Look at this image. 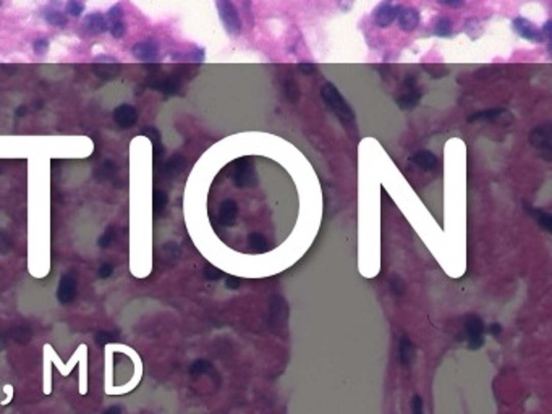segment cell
Returning <instances> with one entry per match:
<instances>
[{
  "label": "cell",
  "instance_id": "obj_48",
  "mask_svg": "<svg viewBox=\"0 0 552 414\" xmlns=\"http://www.w3.org/2000/svg\"><path fill=\"white\" fill-rule=\"evenodd\" d=\"M0 173H2V170H0Z\"/></svg>",
  "mask_w": 552,
  "mask_h": 414
},
{
  "label": "cell",
  "instance_id": "obj_2",
  "mask_svg": "<svg viewBox=\"0 0 552 414\" xmlns=\"http://www.w3.org/2000/svg\"><path fill=\"white\" fill-rule=\"evenodd\" d=\"M219 15H221V20L225 26L227 33L230 34H240L241 31V20L236 7L232 4V0H219Z\"/></svg>",
  "mask_w": 552,
  "mask_h": 414
},
{
  "label": "cell",
  "instance_id": "obj_31",
  "mask_svg": "<svg viewBox=\"0 0 552 414\" xmlns=\"http://www.w3.org/2000/svg\"><path fill=\"white\" fill-rule=\"evenodd\" d=\"M33 50L36 55H46L49 52V39H46V38L36 39L33 44Z\"/></svg>",
  "mask_w": 552,
  "mask_h": 414
},
{
  "label": "cell",
  "instance_id": "obj_21",
  "mask_svg": "<svg viewBox=\"0 0 552 414\" xmlns=\"http://www.w3.org/2000/svg\"><path fill=\"white\" fill-rule=\"evenodd\" d=\"M44 18H46V21L50 26H57V28H65L68 23L67 15H64L58 10H49L47 13H44Z\"/></svg>",
  "mask_w": 552,
  "mask_h": 414
},
{
  "label": "cell",
  "instance_id": "obj_8",
  "mask_svg": "<svg viewBox=\"0 0 552 414\" xmlns=\"http://www.w3.org/2000/svg\"><path fill=\"white\" fill-rule=\"evenodd\" d=\"M131 54L139 61H154L159 57V44H157L156 39L139 41L131 47Z\"/></svg>",
  "mask_w": 552,
  "mask_h": 414
},
{
  "label": "cell",
  "instance_id": "obj_25",
  "mask_svg": "<svg viewBox=\"0 0 552 414\" xmlns=\"http://www.w3.org/2000/svg\"><path fill=\"white\" fill-rule=\"evenodd\" d=\"M84 2L83 0H68L67 5H65V10L70 16H73V18H80V16L84 13Z\"/></svg>",
  "mask_w": 552,
  "mask_h": 414
},
{
  "label": "cell",
  "instance_id": "obj_46",
  "mask_svg": "<svg viewBox=\"0 0 552 414\" xmlns=\"http://www.w3.org/2000/svg\"><path fill=\"white\" fill-rule=\"evenodd\" d=\"M26 112H28V107H24V105H20V107L16 109V117H18V118H21V117L24 115Z\"/></svg>",
  "mask_w": 552,
  "mask_h": 414
},
{
  "label": "cell",
  "instance_id": "obj_47",
  "mask_svg": "<svg viewBox=\"0 0 552 414\" xmlns=\"http://www.w3.org/2000/svg\"><path fill=\"white\" fill-rule=\"evenodd\" d=\"M0 5H2V0H0Z\"/></svg>",
  "mask_w": 552,
  "mask_h": 414
},
{
  "label": "cell",
  "instance_id": "obj_24",
  "mask_svg": "<svg viewBox=\"0 0 552 414\" xmlns=\"http://www.w3.org/2000/svg\"><path fill=\"white\" fill-rule=\"evenodd\" d=\"M167 202H169L167 193L162 191V189H156V191H154L152 204H154V212H156V214H162L164 209L167 207Z\"/></svg>",
  "mask_w": 552,
  "mask_h": 414
},
{
  "label": "cell",
  "instance_id": "obj_27",
  "mask_svg": "<svg viewBox=\"0 0 552 414\" xmlns=\"http://www.w3.org/2000/svg\"><path fill=\"white\" fill-rule=\"evenodd\" d=\"M211 363L206 359H198L195 361V363L191 364L190 367V374L191 375H201V374H206L207 371H211Z\"/></svg>",
  "mask_w": 552,
  "mask_h": 414
},
{
  "label": "cell",
  "instance_id": "obj_41",
  "mask_svg": "<svg viewBox=\"0 0 552 414\" xmlns=\"http://www.w3.org/2000/svg\"><path fill=\"white\" fill-rule=\"evenodd\" d=\"M240 285H241L240 278H236V277H229V278H227V288H230V290H236Z\"/></svg>",
  "mask_w": 552,
  "mask_h": 414
},
{
  "label": "cell",
  "instance_id": "obj_22",
  "mask_svg": "<svg viewBox=\"0 0 552 414\" xmlns=\"http://www.w3.org/2000/svg\"><path fill=\"white\" fill-rule=\"evenodd\" d=\"M452 31H453L452 20L445 18V16H442V18H439V20L436 21V24H434V33H436V36H439V38H447V36H450Z\"/></svg>",
  "mask_w": 552,
  "mask_h": 414
},
{
  "label": "cell",
  "instance_id": "obj_15",
  "mask_svg": "<svg viewBox=\"0 0 552 414\" xmlns=\"http://www.w3.org/2000/svg\"><path fill=\"white\" fill-rule=\"evenodd\" d=\"M411 162L426 172H433L437 167V157L431 151L423 149V151H418L413 157H411Z\"/></svg>",
  "mask_w": 552,
  "mask_h": 414
},
{
  "label": "cell",
  "instance_id": "obj_39",
  "mask_svg": "<svg viewBox=\"0 0 552 414\" xmlns=\"http://www.w3.org/2000/svg\"><path fill=\"white\" fill-rule=\"evenodd\" d=\"M94 63H117V60L109 55H99L94 58Z\"/></svg>",
  "mask_w": 552,
  "mask_h": 414
},
{
  "label": "cell",
  "instance_id": "obj_42",
  "mask_svg": "<svg viewBox=\"0 0 552 414\" xmlns=\"http://www.w3.org/2000/svg\"><path fill=\"white\" fill-rule=\"evenodd\" d=\"M487 330H489V333H490V335L497 337V335H501V332H502V327H501V324H490Z\"/></svg>",
  "mask_w": 552,
  "mask_h": 414
},
{
  "label": "cell",
  "instance_id": "obj_6",
  "mask_svg": "<svg viewBox=\"0 0 552 414\" xmlns=\"http://www.w3.org/2000/svg\"><path fill=\"white\" fill-rule=\"evenodd\" d=\"M513 29L516 31V34H518L520 38L523 39H528L531 42H544V36H542V31L538 28L536 24H534L533 21L523 18V16H518V18H515L513 23Z\"/></svg>",
  "mask_w": 552,
  "mask_h": 414
},
{
  "label": "cell",
  "instance_id": "obj_26",
  "mask_svg": "<svg viewBox=\"0 0 552 414\" xmlns=\"http://www.w3.org/2000/svg\"><path fill=\"white\" fill-rule=\"evenodd\" d=\"M248 243L251 246V249H255L258 252H262L267 249V240L264 236H262L261 233H251L250 238H248Z\"/></svg>",
  "mask_w": 552,
  "mask_h": 414
},
{
  "label": "cell",
  "instance_id": "obj_34",
  "mask_svg": "<svg viewBox=\"0 0 552 414\" xmlns=\"http://www.w3.org/2000/svg\"><path fill=\"white\" fill-rule=\"evenodd\" d=\"M411 411H413V414H423V400L418 395H415L413 400H411Z\"/></svg>",
  "mask_w": 552,
  "mask_h": 414
},
{
  "label": "cell",
  "instance_id": "obj_1",
  "mask_svg": "<svg viewBox=\"0 0 552 414\" xmlns=\"http://www.w3.org/2000/svg\"><path fill=\"white\" fill-rule=\"evenodd\" d=\"M321 98L326 102L327 107L339 117L342 123L350 125V123L355 121V112L348 105V102L342 98V94L332 83H326L321 87Z\"/></svg>",
  "mask_w": 552,
  "mask_h": 414
},
{
  "label": "cell",
  "instance_id": "obj_28",
  "mask_svg": "<svg viewBox=\"0 0 552 414\" xmlns=\"http://www.w3.org/2000/svg\"><path fill=\"white\" fill-rule=\"evenodd\" d=\"M285 95L290 102H298V99H300V89H298V84L293 79L285 81Z\"/></svg>",
  "mask_w": 552,
  "mask_h": 414
},
{
  "label": "cell",
  "instance_id": "obj_18",
  "mask_svg": "<svg viewBox=\"0 0 552 414\" xmlns=\"http://www.w3.org/2000/svg\"><path fill=\"white\" fill-rule=\"evenodd\" d=\"M525 210H528V212L533 215V218L536 220V222H538L542 228H544L546 232H550V230H552V217H550V214L544 212V210H541V209H534V207H531L530 204H527V202H525Z\"/></svg>",
  "mask_w": 552,
  "mask_h": 414
},
{
  "label": "cell",
  "instance_id": "obj_12",
  "mask_svg": "<svg viewBox=\"0 0 552 414\" xmlns=\"http://www.w3.org/2000/svg\"><path fill=\"white\" fill-rule=\"evenodd\" d=\"M513 120L512 113L504 109H489L478 113H473L468 121H494V123H510Z\"/></svg>",
  "mask_w": 552,
  "mask_h": 414
},
{
  "label": "cell",
  "instance_id": "obj_29",
  "mask_svg": "<svg viewBox=\"0 0 552 414\" xmlns=\"http://www.w3.org/2000/svg\"><path fill=\"white\" fill-rule=\"evenodd\" d=\"M125 16V12H124V7L121 5H113L110 7L107 13H106V20L107 23H113V21H121Z\"/></svg>",
  "mask_w": 552,
  "mask_h": 414
},
{
  "label": "cell",
  "instance_id": "obj_13",
  "mask_svg": "<svg viewBox=\"0 0 552 414\" xmlns=\"http://www.w3.org/2000/svg\"><path fill=\"white\" fill-rule=\"evenodd\" d=\"M84 29L89 34H93V36H99V34H104L106 31H109V23L102 13H99V12L89 13L84 18Z\"/></svg>",
  "mask_w": 552,
  "mask_h": 414
},
{
  "label": "cell",
  "instance_id": "obj_40",
  "mask_svg": "<svg viewBox=\"0 0 552 414\" xmlns=\"http://www.w3.org/2000/svg\"><path fill=\"white\" fill-rule=\"evenodd\" d=\"M441 4L445 7H450V8H458L465 4V0H441Z\"/></svg>",
  "mask_w": 552,
  "mask_h": 414
},
{
  "label": "cell",
  "instance_id": "obj_5",
  "mask_svg": "<svg viewBox=\"0 0 552 414\" xmlns=\"http://www.w3.org/2000/svg\"><path fill=\"white\" fill-rule=\"evenodd\" d=\"M550 125L549 123H544V125H539L536 128H533V131L530 133V143L533 147H536L539 152L544 154V157L549 161L550 155V147H552V138H550Z\"/></svg>",
  "mask_w": 552,
  "mask_h": 414
},
{
  "label": "cell",
  "instance_id": "obj_17",
  "mask_svg": "<svg viewBox=\"0 0 552 414\" xmlns=\"http://www.w3.org/2000/svg\"><path fill=\"white\" fill-rule=\"evenodd\" d=\"M419 98H421V92H419L418 89H415L413 86L410 87L408 91H405L404 94L398 98V107L404 109V110H408V109H413L415 105L419 102Z\"/></svg>",
  "mask_w": 552,
  "mask_h": 414
},
{
  "label": "cell",
  "instance_id": "obj_36",
  "mask_svg": "<svg viewBox=\"0 0 552 414\" xmlns=\"http://www.w3.org/2000/svg\"><path fill=\"white\" fill-rule=\"evenodd\" d=\"M112 272H113L112 264H102L101 269H99V277L101 278H109L112 275Z\"/></svg>",
  "mask_w": 552,
  "mask_h": 414
},
{
  "label": "cell",
  "instance_id": "obj_32",
  "mask_svg": "<svg viewBox=\"0 0 552 414\" xmlns=\"http://www.w3.org/2000/svg\"><path fill=\"white\" fill-rule=\"evenodd\" d=\"M113 236H115V233H113V227H109L107 230L104 232V235L99 238L101 248H109V246L112 244V241H113Z\"/></svg>",
  "mask_w": 552,
  "mask_h": 414
},
{
  "label": "cell",
  "instance_id": "obj_14",
  "mask_svg": "<svg viewBox=\"0 0 552 414\" xmlns=\"http://www.w3.org/2000/svg\"><path fill=\"white\" fill-rule=\"evenodd\" d=\"M236 217H238V206L232 199H227L221 204L219 209V222L224 227H233L236 224Z\"/></svg>",
  "mask_w": 552,
  "mask_h": 414
},
{
  "label": "cell",
  "instance_id": "obj_35",
  "mask_svg": "<svg viewBox=\"0 0 552 414\" xmlns=\"http://www.w3.org/2000/svg\"><path fill=\"white\" fill-rule=\"evenodd\" d=\"M144 135L151 138L154 144H156V143H161V133H159V130H157V128H152V126L146 128V130H144Z\"/></svg>",
  "mask_w": 552,
  "mask_h": 414
},
{
  "label": "cell",
  "instance_id": "obj_30",
  "mask_svg": "<svg viewBox=\"0 0 552 414\" xmlns=\"http://www.w3.org/2000/svg\"><path fill=\"white\" fill-rule=\"evenodd\" d=\"M109 31H110V34H112V36L115 38V39H121V38L125 36V33H127V26H125L124 20H121V21H113V23H109Z\"/></svg>",
  "mask_w": 552,
  "mask_h": 414
},
{
  "label": "cell",
  "instance_id": "obj_10",
  "mask_svg": "<svg viewBox=\"0 0 552 414\" xmlns=\"http://www.w3.org/2000/svg\"><path fill=\"white\" fill-rule=\"evenodd\" d=\"M398 8L400 7H393L390 2L381 4L374 10V23L378 24L379 28H387V26H390L393 21L397 20Z\"/></svg>",
  "mask_w": 552,
  "mask_h": 414
},
{
  "label": "cell",
  "instance_id": "obj_20",
  "mask_svg": "<svg viewBox=\"0 0 552 414\" xmlns=\"http://www.w3.org/2000/svg\"><path fill=\"white\" fill-rule=\"evenodd\" d=\"M94 73L101 79H113L120 73V67L117 63H96Z\"/></svg>",
  "mask_w": 552,
  "mask_h": 414
},
{
  "label": "cell",
  "instance_id": "obj_3",
  "mask_svg": "<svg viewBox=\"0 0 552 414\" xmlns=\"http://www.w3.org/2000/svg\"><path fill=\"white\" fill-rule=\"evenodd\" d=\"M467 337H468V348L476 351L484 345V322L479 315H468L465 322Z\"/></svg>",
  "mask_w": 552,
  "mask_h": 414
},
{
  "label": "cell",
  "instance_id": "obj_43",
  "mask_svg": "<svg viewBox=\"0 0 552 414\" xmlns=\"http://www.w3.org/2000/svg\"><path fill=\"white\" fill-rule=\"evenodd\" d=\"M298 68H300V72L303 75H310V73L314 72V67L311 63H300V67H298Z\"/></svg>",
  "mask_w": 552,
  "mask_h": 414
},
{
  "label": "cell",
  "instance_id": "obj_4",
  "mask_svg": "<svg viewBox=\"0 0 552 414\" xmlns=\"http://www.w3.org/2000/svg\"><path fill=\"white\" fill-rule=\"evenodd\" d=\"M233 181L235 186L238 188H250L256 184V172L253 167L250 158H238L235 164V172H233Z\"/></svg>",
  "mask_w": 552,
  "mask_h": 414
},
{
  "label": "cell",
  "instance_id": "obj_37",
  "mask_svg": "<svg viewBox=\"0 0 552 414\" xmlns=\"http://www.w3.org/2000/svg\"><path fill=\"white\" fill-rule=\"evenodd\" d=\"M8 249H10V240H8L4 232H0V252H5Z\"/></svg>",
  "mask_w": 552,
  "mask_h": 414
},
{
  "label": "cell",
  "instance_id": "obj_16",
  "mask_svg": "<svg viewBox=\"0 0 552 414\" xmlns=\"http://www.w3.org/2000/svg\"><path fill=\"white\" fill-rule=\"evenodd\" d=\"M398 356H400L402 366L410 367L411 364H413V361H415V345L408 338H402L400 340Z\"/></svg>",
  "mask_w": 552,
  "mask_h": 414
},
{
  "label": "cell",
  "instance_id": "obj_38",
  "mask_svg": "<svg viewBox=\"0 0 552 414\" xmlns=\"http://www.w3.org/2000/svg\"><path fill=\"white\" fill-rule=\"evenodd\" d=\"M110 340H112V335L109 332H99L98 337H96V341H98L99 345H102V346L106 345V343H109Z\"/></svg>",
  "mask_w": 552,
  "mask_h": 414
},
{
  "label": "cell",
  "instance_id": "obj_9",
  "mask_svg": "<svg viewBox=\"0 0 552 414\" xmlns=\"http://www.w3.org/2000/svg\"><path fill=\"white\" fill-rule=\"evenodd\" d=\"M397 21L402 31H415L419 24V12L413 7H400L397 13Z\"/></svg>",
  "mask_w": 552,
  "mask_h": 414
},
{
  "label": "cell",
  "instance_id": "obj_19",
  "mask_svg": "<svg viewBox=\"0 0 552 414\" xmlns=\"http://www.w3.org/2000/svg\"><path fill=\"white\" fill-rule=\"evenodd\" d=\"M185 158H183L181 155H173L170 157L167 162L164 164L162 167V173L167 175V177H173V175H178L183 169H185Z\"/></svg>",
  "mask_w": 552,
  "mask_h": 414
},
{
  "label": "cell",
  "instance_id": "obj_11",
  "mask_svg": "<svg viewBox=\"0 0 552 414\" xmlns=\"http://www.w3.org/2000/svg\"><path fill=\"white\" fill-rule=\"evenodd\" d=\"M76 278L73 275H64L58 281V290H57V298L62 304H70L76 298Z\"/></svg>",
  "mask_w": 552,
  "mask_h": 414
},
{
  "label": "cell",
  "instance_id": "obj_7",
  "mask_svg": "<svg viewBox=\"0 0 552 414\" xmlns=\"http://www.w3.org/2000/svg\"><path fill=\"white\" fill-rule=\"evenodd\" d=\"M112 117H113V121H115V125L118 128L128 130V128H133L136 125L138 110L130 104H121V105H118V107L113 109Z\"/></svg>",
  "mask_w": 552,
  "mask_h": 414
},
{
  "label": "cell",
  "instance_id": "obj_44",
  "mask_svg": "<svg viewBox=\"0 0 552 414\" xmlns=\"http://www.w3.org/2000/svg\"><path fill=\"white\" fill-rule=\"evenodd\" d=\"M402 290H404V285L400 283V280H398V285H397L395 278H393V281H392V292L395 293V295H400V293H402Z\"/></svg>",
  "mask_w": 552,
  "mask_h": 414
},
{
  "label": "cell",
  "instance_id": "obj_45",
  "mask_svg": "<svg viewBox=\"0 0 552 414\" xmlns=\"http://www.w3.org/2000/svg\"><path fill=\"white\" fill-rule=\"evenodd\" d=\"M104 414H121V408H118V406H110L109 409L104 411Z\"/></svg>",
  "mask_w": 552,
  "mask_h": 414
},
{
  "label": "cell",
  "instance_id": "obj_33",
  "mask_svg": "<svg viewBox=\"0 0 552 414\" xmlns=\"http://www.w3.org/2000/svg\"><path fill=\"white\" fill-rule=\"evenodd\" d=\"M222 272L221 270H219V269H216L214 266H206V269H204V277L207 278V280H219V278H222Z\"/></svg>",
  "mask_w": 552,
  "mask_h": 414
},
{
  "label": "cell",
  "instance_id": "obj_23",
  "mask_svg": "<svg viewBox=\"0 0 552 414\" xmlns=\"http://www.w3.org/2000/svg\"><path fill=\"white\" fill-rule=\"evenodd\" d=\"M156 87H159V89H161L164 94L169 95V94L178 92V89H180V81H178L177 76H167L161 84H157Z\"/></svg>",
  "mask_w": 552,
  "mask_h": 414
}]
</instances>
